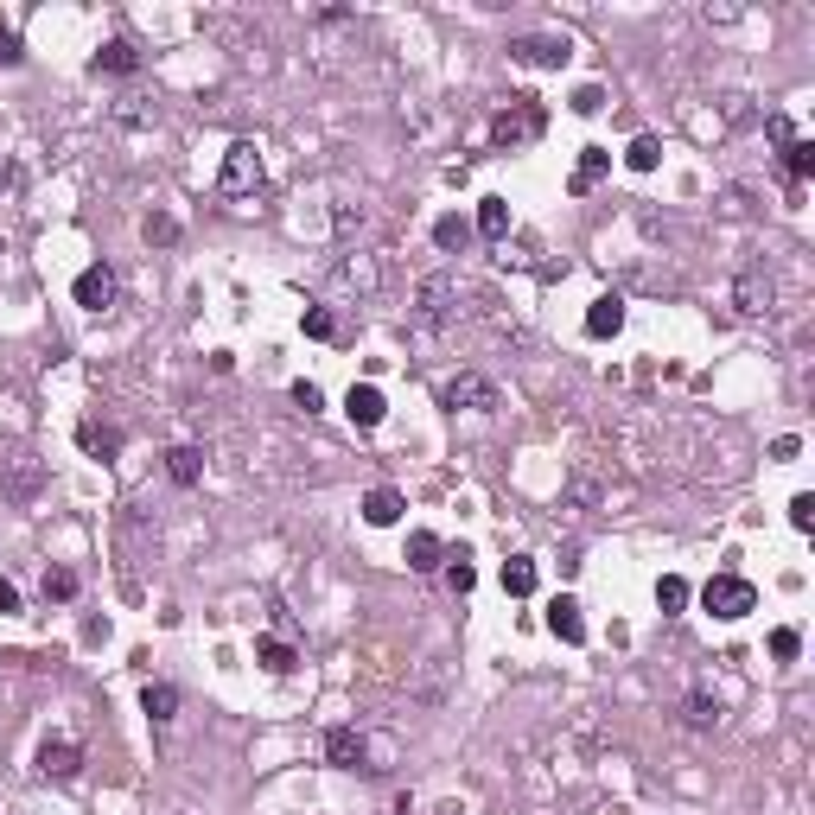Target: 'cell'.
Segmentation results:
<instances>
[{"label": "cell", "instance_id": "cell-10", "mask_svg": "<svg viewBox=\"0 0 815 815\" xmlns=\"http://www.w3.org/2000/svg\"><path fill=\"white\" fill-rule=\"evenodd\" d=\"M376 281H383V262H376V255H344V262L332 268V287L338 293H357V300H370Z\"/></svg>", "mask_w": 815, "mask_h": 815}, {"label": "cell", "instance_id": "cell-28", "mask_svg": "<svg viewBox=\"0 0 815 815\" xmlns=\"http://www.w3.org/2000/svg\"><path fill=\"white\" fill-rule=\"evenodd\" d=\"M363 771H370V777L395 771V739H383V733H363Z\"/></svg>", "mask_w": 815, "mask_h": 815}, {"label": "cell", "instance_id": "cell-27", "mask_svg": "<svg viewBox=\"0 0 815 815\" xmlns=\"http://www.w3.org/2000/svg\"><path fill=\"white\" fill-rule=\"evenodd\" d=\"M433 242H440V249H446V255H459V249H465V242H472V223H465L459 211H446L440 223H433Z\"/></svg>", "mask_w": 815, "mask_h": 815}, {"label": "cell", "instance_id": "cell-14", "mask_svg": "<svg viewBox=\"0 0 815 815\" xmlns=\"http://www.w3.org/2000/svg\"><path fill=\"white\" fill-rule=\"evenodd\" d=\"M548 631L561 637V644H586V618H580V599L574 593L548 599Z\"/></svg>", "mask_w": 815, "mask_h": 815}, {"label": "cell", "instance_id": "cell-23", "mask_svg": "<svg viewBox=\"0 0 815 815\" xmlns=\"http://www.w3.org/2000/svg\"><path fill=\"white\" fill-rule=\"evenodd\" d=\"M255 663H262L268 675H293V669H300V656H293L287 637H262V644H255Z\"/></svg>", "mask_w": 815, "mask_h": 815}, {"label": "cell", "instance_id": "cell-33", "mask_svg": "<svg viewBox=\"0 0 815 815\" xmlns=\"http://www.w3.org/2000/svg\"><path fill=\"white\" fill-rule=\"evenodd\" d=\"M567 504H574V510H593V504H599V478H593V472H574V478H567Z\"/></svg>", "mask_w": 815, "mask_h": 815}, {"label": "cell", "instance_id": "cell-16", "mask_svg": "<svg viewBox=\"0 0 815 815\" xmlns=\"http://www.w3.org/2000/svg\"><path fill=\"white\" fill-rule=\"evenodd\" d=\"M325 758H332L338 771H363V733L357 726H332V733H325Z\"/></svg>", "mask_w": 815, "mask_h": 815}, {"label": "cell", "instance_id": "cell-19", "mask_svg": "<svg viewBox=\"0 0 815 815\" xmlns=\"http://www.w3.org/2000/svg\"><path fill=\"white\" fill-rule=\"evenodd\" d=\"M77 446L90 459H115L121 453V427H109V421H77Z\"/></svg>", "mask_w": 815, "mask_h": 815}, {"label": "cell", "instance_id": "cell-6", "mask_svg": "<svg viewBox=\"0 0 815 815\" xmlns=\"http://www.w3.org/2000/svg\"><path fill=\"white\" fill-rule=\"evenodd\" d=\"M510 58L529 64V71H561L574 58V39L567 32H523V39H510Z\"/></svg>", "mask_w": 815, "mask_h": 815}, {"label": "cell", "instance_id": "cell-32", "mask_svg": "<svg viewBox=\"0 0 815 815\" xmlns=\"http://www.w3.org/2000/svg\"><path fill=\"white\" fill-rule=\"evenodd\" d=\"M300 332H306V338H319V344H325V338H338L332 306H306V312H300Z\"/></svg>", "mask_w": 815, "mask_h": 815}, {"label": "cell", "instance_id": "cell-37", "mask_svg": "<svg viewBox=\"0 0 815 815\" xmlns=\"http://www.w3.org/2000/svg\"><path fill=\"white\" fill-rule=\"evenodd\" d=\"M446 580H453V593H472V586H478V567L465 561V554H453V567H446Z\"/></svg>", "mask_w": 815, "mask_h": 815}, {"label": "cell", "instance_id": "cell-5", "mask_svg": "<svg viewBox=\"0 0 815 815\" xmlns=\"http://www.w3.org/2000/svg\"><path fill=\"white\" fill-rule=\"evenodd\" d=\"M459 312V274H427L421 287H414V325H446Z\"/></svg>", "mask_w": 815, "mask_h": 815}, {"label": "cell", "instance_id": "cell-21", "mask_svg": "<svg viewBox=\"0 0 815 815\" xmlns=\"http://www.w3.org/2000/svg\"><path fill=\"white\" fill-rule=\"evenodd\" d=\"M166 478L179 484V491H192V484L204 478V446H172L166 453Z\"/></svg>", "mask_w": 815, "mask_h": 815}, {"label": "cell", "instance_id": "cell-7", "mask_svg": "<svg viewBox=\"0 0 815 815\" xmlns=\"http://www.w3.org/2000/svg\"><path fill=\"white\" fill-rule=\"evenodd\" d=\"M39 491H45V459H32V453L0 459V497H7V504H32Z\"/></svg>", "mask_w": 815, "mask_h": 815}, {"label": "cell", "instance_id": "cell-38", "mask_svg": "<svg viewBox=\"0 0 815 815\" xmlns=\"http://www.w3.org/2000/svg\"><path fill=\"white\" fill-rule=\"evenodd\" d=\"M293 408H300V414H319V408H325V389H319V383H293Z\"/></svg>", "mask_w": 815, "mask_h": 815}, {"label": "cell", "instance_id": "cell-39", "mask_svg": "<svg viewBox=\"0 0 815 815\" xmlns=\"http://www.w3.org/2000/svg\"><path fill=\"white\" fill-rule=\"evenodd\" d=\"M414 695H421V701H440V695H446V669L433 663V669L421 675V682H414Z\"/></svg>", "mask_w": 815, "mask_h": 815}, {"label": "cell", "instance_id": "cell-25", "mask_svg": "<svg viewBox=\"0 0 815 815\" xmlns=\"http://www.w3.org/2000/svg\"><path fill=\"white\" fill-rule=\"evenodd\" d=\"M535 580H542V574H535L529 554H510V561H504V593H510V599H529Z\"/></svg>", "mask_w": 815, "mask_h": 815}, {"label": "cell", "instance_id": "cell-1", "mask_svg": "<svg viewBox=\"0 0 815 815\" xmlns=\"http://www.w3.org/2000/svg\"><path fill=\"white\" fill-rule=\"evenodd\" d=\"M542 128H548V109L535 96H510V109H497V121H491V141L497 147H529V141H542Z\"/></svg>", "mask_w": 815, "mask_h": 815}, {"label": "cell", "instance_id": "cell-46", "mask_svg": "<svg viewBox=\"0 0 815 815\" xmlns=\"http://www.w3.org/2000/svg\"><path fill=\"white\" fill-rule=\"evenodd\" d=\"M13 179H20V172H13L7 160H0V192H7V185H13Z\"/></svg>", "mask_w": 815, "mask_h": 815}, {"label": "cell", "instance_id": "cell-34", "mask_svg": "<svg viewBox=\"0 0 815 815\" xmlns=\"http://www.w3.org/2000/svg\"><path fill=\"white\" fill-rule=\"evenodd\" d=\"M656 605H663V612H682V605H688V580L682 574H663V580H656Z\"/></svg>", "mask_w": 815, "mask_h": 815}, {"label": "cell", "instance_id": "cell-13", "mask_svg": "<svg viewBox=\"0 0 815 815\" xmlns=\"http://www.w3.org/2000/svg\"><path fill=\"white\" fill-rule=\"evenodd\" d=\"M90 64H96V77H134V71H141V45H134V39H109Z\"/></svg>", "mask_w": 815, "mask_h": 815}, {"label": "cell", "instance_id": "cell-22", "mask_svg": "<svg viewBox=\"0 0 815 815\" xmlns=\"http://www.w3.org/2000/svg\"><path fill=\"white\" fill-rule=\"evenodd\" d=\"M141 714H147L153 726H166L172 714H179V688H172V682H147V688H141Z\"/></svg>", "mask_w": 815, "mask_h": 815}, {"label": "cell", "instance_id": "cell-24", "mask_svg": "<svg viewBox=\"0 0 815 815\" xmlns=\"http://www.w3.org/2000/svg\"><path fill=\"white\" fill-rule=\"evenodd\" d=\"M682 720L695 726V733H714V726H720V701L707 695V688H695V695L682 701Z\"/></svg>", "mask_w": 815, "mask_h": 815}, {"label": "cell", "instance_id": "cell-31", "mask_svg": "<svg viewBox=\"0 0 815 815\" xmlns=\"http://www.w3.org/2000/svg\"><path fill=\"white\" fill-rule=\"evenodd\" d=\"M784 172H790V185H803L815 172V141H790L784 147Z\"/></svg>", "mask_w": 815, "mask_h": 815}, {"label": "cell", "instance_id": "cell-36", "mask_svg": "<svg viewBox=\"0 0 815 815\" xmlns=\"http://www.w3.org/2000/svg\"><path fill=\"white\" fill-rule=\"evenodd\" d=\"M141 236H147V242H160V249H166V242H179V217H166V211H153V217L141 223Z\"/></svg>", "mask_w": 815, "mask_h": 815}, {"label": "cell", "instance_id": "cell-8", "mask_svg": "<svg viewBox=\"0 0 815 815\" xmlns=\"http://www.w3.org/2000/svg\"><path fill=\"white\" fill-rule=\"evenodd\" d=\"M115 293H121V287H115V268H109V262H90V268L71 281V300H77L83 312H109Z\"/></svg>", "mask_w": 815, "mask_h": 815}, {"label": "cell", "instance_id": "cell-44", "mask_svg": "<svg viewBox=\"0 0 815 815\" xmlns=\"http://www.w3.org/2000/svg\"><path fill=\"white\" fill-rule=\"evenodd\" d=\"M332 223H338V236H351L357 223H363V204H357V211H351V204H338V211H332Z\"/></svg>", "mask_w": 815, "mask_h": 815}, {"label": "cell", "instance_id": "cell-40", "mask_svg": "<svg viewBox=\"0 0 815 815\" xmlns=\"http://www.w3.org/2000/svg\"><path fill=\"white\" fill-rule=\"evenodd\" d=\"M20 58H26L20 32H13V26H0V64H7V71H13V64H20Z\"/></svg>", "mask_w": 815, "mask_h": 815}, {"label": "cell", "instance_id": "cell-3", "mask_svg": "<svg viewBox=\"0 0 815 815\" xmlns=\"http://www.w3.org/2000/svg\"><path fill=\"white\" fill-rule=\"evenodd\" d=\"M701 605L714 618H726V624H739L745 612H758V586L752 580H739V574H714L701 586Z\"/></svg>", "mask_w": 815, "mask_h": 815}, {"label": "cell", "instance_id": "cell-29", "mask_svg": "<svg viewBox=\"0 0 815 815\" xmlns=\"http://www.w3.org/2000/svg\"><path fill=\"white\" fill-rule=\"evenodd\" d=\"M77 586H83V580H77V567H45V599H51V605H71V599H77Z\"/></svg>", "mask_w": 815, "mask_h": 815}, {"label": "cell", "instance_id": "cell-2", "mask_svg": "<svg viewBox=\"0 0 815 815\" xmlns=\"http://www.w3.org/2000/svg\"><path fill=\"white\" fill-rule=\"evenodd\" d=\"M262 179H268V166H262V147H255V141H236L230 153H223V172H217V192L223 198H255V192H262Z\"/></svg>", "mask_w": 815, "mask_h": 815}, {"label": "cell", "instance_id": "cell-18", "mask_svg": "<svg viewBox=\"0 0 815 815\" xmlns=\"http://www.w3.org/2000/svg\"><path fill=\"white\" fill-rule=\"evenodd\" d=\"M586 332H593V338H618L624 332V300H618V293H599V300L586 306Z\"/></svg>", "mask_w": 815, "mask_h": 815}, {"label": "cell", "instance_id": "cell-45", "mask_svg": "<svg viewBox=\"0 0 815 815\" xmlns=\"http://www.w3.org/2000/svg\"><path fill=\"white\" fill-rule=\"evenodd\" d=\"M7 612H20V586L0 580V618H7Z\"/></svg>", "mask_w": 815, "mask_h": 815}, {"label": "cell", "instance_id": "cell-11", "mask_svg": "<svg viewBox=\"0 0 815 815\" xmlns=\"http://www.w3.org/2000/svg\"><path fill=\"white\" fill-rule=\"evenodd\" d=\"M77 771H83V745H77V739H45V745H39V777L71 784Z\"/></svg>", "mask_w": 815, "mask_h": 815}, {"label": "cell", "instance_id": "cell-35", "mask_svg": "<svg viewBox=\"0 0 815 815\" xmlns=\"http://www.w3.org/2000/svg\"><path fill=\"white\" fill-rule=\"evenodd\" d=\"M796 650H803V631H796V624H777L771 631V656L777 663H796Z\"/></svg>", "mask_w": 815, "mask_h": 815}, {"label": "cell", "instance_id": "cell-26", "mask_svg": "<svg viewBox=\"0 0 815 815\" xmlns=\"http://www.w3.org/2000/svg\"><path fill=\"white\" fill-rule=\"evenodd\" d=\"M478 236H491V242L510 236V204L504 198H478Z\"/></svg>", "mask_w": 815, "mask_h": 815}, {"label": "cell", "instance_id": "cell-41", "mask_svg": "<svg viewBox=\"0 0 815 815\" xmlns=\"http://www.w3.org/2000/svg\"><path fill=\"white\" fill-rule=\"evenodd\" d=\"M574 109H580V115H599V109H605V90H599V83H580V90H574Z\"/></svg>", "mask_w": 815, "mask_h": 815}, {"label": "cell", "instance_id": "cell-9", "mask_svg": "<svg viewBox=\"0 0 815 815\" xmlns=\"http://www.w3.org/2000/svg\"><path fill=\"white\" fill-rule=\"evenodd\" d=\"M771 300H777V287H771V274L765 268H739V281H733V306L745 312V319H765L771 312Z\"/></svg>", "mask_w": 815, "mask_h": 815}, {"label": "cell", "instance_id": "cell-43", "mask_svg": "<svg viewBox=\"0 0 815 815\" xmlns=\"http://www.w3.org/2000/svg\"><path fill=\"white\" fill-rule=\"evenodd\" d=\"M765 134H771V141H777V147H790V141H796V128H790V115H771V121H765Z\"/></svg>", "mask_w": 815, "mask_h": 815}, {"label": "cell", "instance_id": "cell-30", "mask_svg": "<svg viewBox=\"0 0 815 815\" xmlns=\"http://www.w3.org/2000/svg\"><path fill=\"white\" fill-rule=\"evenodd\" d=\"M656 160H663V141H656V134H637V141L624 147V166L631 172H656Z\"/></svg>", "mask_w": 815, "mask_h": 815}, {"label": "cell", "instance_id": "cell-42", "mask_svg": "<svg viewBox=\"0 0 815 815\" xmlns=\"http://www.w3.org/2000/svg\"><path fill=\"white\" fill-rule=\"evenodd\" d=\"M815 523V497L803 491V497H790V529H809Z\"/></svg>", "mask_w": 815, "mask_h": 815}, {"label": "cell", "instance_id": "cell-20", "mask_svg": "<svg viewBox=\"0 0 815 815\" xmlns=\"http://www.w3.org/2000/svg\"><path fill=\"white\" fill-rule=\"evenodd\" d=\"M440 561H446V542L433 529H414L408 535V567L414 574H440Z\"/></svg>", "mask_w": 815, "mask_h": 815}, {"label": "cell", "instance_id": "cell-4", "mask_svg": "<svg viewBox=\"0 0 815 815\" xmlns=\"http://www.w3.org/2000/svg\"><path fill=\"white\" fill-rule=\"evenodd\" d=\"M497 402H504V395H497V383L491 376H478V370H459V376H446L440 383V408H472V414H497Z\"/></svg>", "mask_w": 815, "mask_h": 815}, {"label": "cell", "instance_id": "cell-17", "mask_svg": "<svg viewBox=\"0 0 815 815\" xmlns=\"http://www.w3.org/2000/svg\"><path fill=\"white\" fill-rule=\"evenodd\" d=\"M605 172H612V153H605V147H580V166H574V179H567V192L586 198V192L605 179Z\"/></svg>", "mask_w": 815, "mask_h": 815}, {"label": "cell", "instance_id": "cell-15", "mask_svg": "<svg viewBox=\"0 0 815 815\" xmlns=\"http://www.w3.org/2000/svg\"><path fill=\"white\" fill-rule=\"evenodd\" d=\"M402 491H395V484H376V491L370 497H363V523H370V529H395V523H402Z\"/></svg>", "mask_w": 815, "mask_h": 815}, {"label": "cell", "instance_id": "cell-12", "mask_svg": "<svg viewBox=\"0 0 815 815\" xmlns=\"http://www.w3.org/2000/svg\"><path fill=\"white\" fill-rule=\"evenodd\" d=\"M344 414H351V427H383V414H389V402H383V389L376 383H351V395H344Z\"/></svg>", "mask_w": 815, "mask_h": 815}]
</instances>
